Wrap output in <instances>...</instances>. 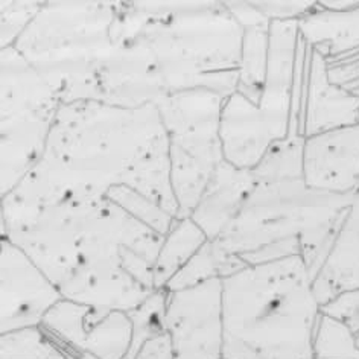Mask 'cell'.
I'll use <instances>...</instances> for the list:
<instances>
[{
	"label": "cell",
	"instance_id": "obj_13",
	"mask_svg": "<svg viewBox=\"0 0 359 359\" xmlns=\"http://www.w3.org/2000/svg\"><path fill=\"white\" fill-rule=\"evenodd\" d=\"M0 334L40 326L48 312L65 297L20 247L6 238L0 241Z\"/></svg>",
	"mask_w": 359,
	"mask_h": 359
},
{
	"label": "cell",
	"instance_id": "obj_4",
	"mask_svg": "<svg viewBox=\"0 0 359 359\" xmlns=\"http://www.w3.org/2000/svg\"><path fill=\"white\" fill-rule=\"evenodd\" d=\"M353 196L313 191L303 178L256 182L215 242L245 265L300 256L313 277Z\"/></svg>",
	"mask_w": 359,
	"mask_h": 359
},
{
	"label": "cell",
	"instance_id": "obj_1",
	"mask_svg": "<svg viewBox=\"0 0 359 359\" xmlns=\"http://www.w3.org/2000/svg\"><path fill=\"white\" fill-rule=\"evenodd\" d=\"M118 187L147 196L178 219L157 105L61 104L41 160L2 196L0 226L58 203L104 200Z\"/></svg>",
	"mask_w": 359,
	"mask_h": 359
},
{
	"label": "cell",
	"instance_id": "obj_27",
	"mask_svg": "<svg viewBox=\"0 0 359 359\" xmlns=\"http://www.w3.org/2000/svg\"><path fill=\"white\" fill-rule=\"evenodd\" d=\"M253 4L260 14L274 22H299L304 15L317 8L318 2L313 0H255Z\"/></svg>",
	"mask_w": 359,
	"mask_h": 359
},
{
	"label": "cell",
	"instance_id": "obj_21",
	"mask_svg": "<svg viewBox=\"0 0 359 359\" xmlns=\"http://www.w3.org/2000/svg\"><path fill=\"white\" fill-rule=\"evenodd\" d=\"M247 265L236 256L229 255L215 241H208L166 285L169 292L192 288L210 280H222L241 271Z\"/></svg>",
	"mask_w": 359,
	"mask_h": 359
},
{
	"label": "cell",
	"instance_id": "obj_15",
	"mask_svg": "<svg viewBox=\"0 0 359 359\" xmlns=\"http://www.w3.org/2000/svg\"><path fill=\"white\" fill-rule=\"evenodd\" d=\"M300 125L304 137L359 125V96L332 83L326 58L311 48L304 72Z\"/></svg>",
	"mask_w": 359,
	"mask_h": 359
},
{
	"label": "cell",
	"instance_id": "obj_25",
	"mask_svg": "<svg viewBox=\"0 0 359 359\" xmlns=\"http://www.w3.org/2000/svg\"><path fill=\"white\" fill-rule=\"evenodd\" d=\"M313 355L316 359H359V348L343 321L321 312L313 337Z\"/></svg>",
	"mask_w": 359,
	"mask_h": 359
},
{
	"label": "cell",
	"instance_id": "obj_30",
	"mask_svg": "<svg viewBox=\"0 0 359 359\" xmlns=\"http://www.w3.org/2000/svg\"><path fill=\"white\" fill-rule=\"evenodd\" d=\"M320 6L329 11L346 13L359 8V0H320Z\"/></svg>",
	"mask_w": 359,
	"mask_h": 359
},
{
	"label": "cell",
	"instance_id": "obj_28",
	"mask_svg": "<svg viewBox=\"0 0 359 359\" xmlns=\"http://www.w3.org/2000/svg\"><path fill=\"white\" fill-rule=\"evenodd\" d=\"M321 312L326 316L343 321L352 332L359 348V291H348L323 304Z\"/></svg>",
	"mask_w": 359,
	"mask_h": 359
},
{
	"label": "cell",
	"instance_id": "obj_24",
	"mask_svg": "<svg viewBox=\"0 0 359 359\" xmlns=\"http://www.w3.org/2000/svg\"><path fill=\"white\" fill-rule=\"evenodd\" d=\"M169 291L166 288L156 290L137 308L128 311L133 325V341L127 359H131L139 348L161 334H166V309Z\"/></svg>",
	"mask_w": 359,
	"mask_h": 359
},
{
	"label": "cell",
	"instance_id": "obj_18",
	"mask_svg": "<svg viewBox=\"0 0 359 359\" xmlns=\"http://www.w3.org/2000/svg\"><path fill=\"white\" fill-rule=\"evenodd\" d=\"M297 25L302 41L327 62L359 53V8L337 13L317 4Z\"/></svg>",
	"mask_w": 359,
	"mask_h": 359
},
{
	"label": "cell",
	"instance_id": "obj_29",
	"mask_svg": "<svg viewBox=\"0 0 359 359\" xmlns=\"http://www.w3.org/2000/svg\"><path fill=\"white\" fill-rule=\"evenodd\" d=\"M131 359H174L168 334L151 338Z\"/></svg>",
	"mask_w": 359,
	"mask_h": 359
},
{
	"label": "cell",
	"instance_id": "obj_19",
	"mask_svg": "<svg viewBox=\"0 0 359 359\" xmlns=\"http://www.w3.org/2000/svg\"><path fill=\"white\" fill-rule=\"evenodd\" d=\"M271 22L260 20L244 26L239 65V84L236 92L251 104H257L262 96L269 61V37Z\"/></svg>",
	"mask_w": 359,
	"mask_h": 359
},
{
	"label": "cell",
	"instance_id": "obj_9",
	"mask_svg": "<svg viewBox=\"0 0 359 359\" xmlns=\"http://www.w3.org/2000/svg\"><path fill=\"white\" fill-rule=\"evenodd\" d=\"M227 97L210 90H187L157 104L169 143L170 184L178 218H189L222 163L221 111Z\"/></svg>",
	"mask_w": 359,
	"mask_h": 359
},
{
	"label": "cell",
	"instance_id": "obj_17",
	"mask_svg": "<svg viewBox=\"0 0 359 359\" xmlns=\"http://www.w3.org/2000/svg\"><path fill=\"white\" fill-rule=\"evenodd\" d=\"M255 186L253 170L236 168L224 160L215 170L208 189L189 218L196 222L209 241L218 239Z\"/></svg>",
	"mask_w": 359,
	"mask_h": 359
},
{
	"label": "cell",
	"instance_id": "obj_16",
	"mask_svg": "<svg viewBox=\"0 0 359 359\" xmlns=\"http://www.w3.org/2000/svg\"><path fill=\"white\" fill-rule=\"evenodd\" d=\"M320 306L348 291H359V191L329 247L323 264L312 277Z\"/></svg>",
	"mask_w": 359,
	"mask_h": 359
},
{
	"label": "cell",
	"instance_id": "obj_3",
	"mask_svg": "<svg viewBox=\"0 0 359 359\" xmlns=\"http://www.w3.org/2000/svg\"><path fill=\"white\" fill-rule=\"evenodd\" d=\"M321 306L300 256L222 279L224 359H316Z\"/></svg>",
	"mask_w": 359,
	"mask_h": 359
},
{
	"label": "cell",
	"instance_id": "obj_2",
	"mask_svg": "<svg viewBox=\"0 0 359 359\" xmlns=\"http://www.w3.org/2000/svg\"><path fill=\"white\" fill-rule=\"evenodd\" d=\"M0 230L66 300L128 312L156 291L165 236L109 198L48 205Z\"/></svg>",
	"mask_w": 359,
	"mask_h": 359
},
{
	"label": "cell",
	"instance_id": "obj_11",
	"mask_svg": "<svg viewBox=\"0 0 359 359\" xmlns=\"http://www.w3.org/2000/svg\"><path fill=\"white\" fill-rule=\"evenodd\" d=\"M41 326L69 359H127L131 348L133 325L123 311L62 299Z\"/></svg>",
	"mask_w": 359,
	"mask_h": 359
},
{
	"label": "cell",
	"instance_id": "obj_10",
	"mask_svg": "<svg viewBox=\"0 0 359 359\" xmlns=\"http://www.w3.org/2000/svg\"><path fill=\"white\" fill-rule=\"evenodd\" d=\"M101 102L140 109L166 96L154 53L143 37L130 2L119 4L114 44L100 78Z\"/></svg>",
	"mask_w": 359,
	"mask_h": 359
},
{
	"label": "cell",
	"instance_id": "obj_20",
	"mask_svg": "<svg viewBox=\"0 0 359 359\" xmlns=\"http://www.w3.org/2000/svg\"><path fill=\"white\" fill-rule=\"evenodd\" d=\"M209 238L192 218H178L166 233L154 269L156 290H163L170 279L195 256Z\"/></svg>",
	"mask_w": 359,
	"mask_h": 359
},
{
	"label": "cell",
	"instance_id": "obj_26",
	"mask_svg": "<svg viewBox=\"0 0 359 359\" xmlns=\"http://www.w3.org/2000/svg\"><path fill=\"white\" fill-rule=\"evenodd\" d=\"M44 2H10L2 0L0 2V46L2 49L14 46L20 35L28 28L35 15L40 13Z\"/></svg>",
	"mask_w": 359,
	"mask_h": 359
},
{
	"label": "cell",
	"instance_id": "obj_5",
	"mask_svg": "<svg viewBox=\"0 0 359 359\" xmlns=\"http://www.w3.org/2000/svg\"><path fill=\"white\" fill-rule=\"evenodd\" d=\"M154 53L166 96L238 90L244 28L224 2H130Z\"/></svg>",
	"mask_w": 359,
	"mask_h": 359
},
{
	"label": "cell",
	"instance_id": "obj_12",
	"mask_svg": "<svg viewBox=\"0 0 359 359\" xmlns=\"http://www.w3.org/2000/svg\"><path fill=\"white\" fill-rule=\"evenodd\" d=\"M166 334L174 359H224L222 280L169 292Z\"/></svg>",
	"mask_w": 359,
	"mask_h": 359
},
{
	"label": "cell",
	"instance_id": "obj_22",
	"mask_svg": "<svg viewBox=\"0 0 359 359\" xmlns=\"http://www.w3.org/2000/svg\"><path fill=\"white\" fill-rule=\"evenodd\" d=\"M304 136L300 123H291L288 137L277 142L251 169L256 182H282L303 178Z\"/></svg>",
	"mask_w": 359,
	"mask_h": 359
},
{
	"label": "cell",
	"instance_id": "obj_14",
	"mask_svg": "<svg viewBox=\"0 0 359 359\" xmlns=\"http://www.w3.org/2000/svg\"><path fill=\"white\" fill-rule=\"evenodd\" d=\"M303 182L335 195L359 191V125L304 137Z\"/></svg>",
	"mask_w": 359,
	"mask_h": 359
},
{
	"label": "cell",
	"instance_id": "obj_7",
	"mask_svg": "<svg viewBox=\"0 0 359 359\" xmlns=\"http://www.w3.org/2000/svg\"><path fill=\"white\" fill-rule=\"evenodd\" d=\"M268 74L262 96L251 104L235 92L222 104L224 157L236 168L253 169L277 142L288 137L294 111L299 53L297 22L271 23Z\"/></svg>",
	"mask_w": 359,
	"mask_h": 359
},
{
	"label": "cell",
	"instance_id": "obj_8",
	"mask_svg": "<svg viewBox=\"0 0 359 359\" xmlns=\"http://www.w3.org/2000/svg\"><path fill=\"white\" fill-rule=\"evenodd\" d=\"M0 198L41 160L61 102L14 46L0 50Z\"/></svg>",
	"mask_w": 359,
	"mask_h": 359
},
{
	"label": "cell",
	"instance_id": "obj_6",
	"mask_svg": "<svg viewBox=\"0 0 359 359\" xmlns=\"http://www.w3.org/2000/svg\"><path fill=\"white\" fill-rule=\"evenodd\" d=\"M121 2H44L14 43L61 104L100 101Z\"/></svg>",
	"mask_w": 359,
	"mask_h": 359
},
{
	"label": "cell",
	"instance_id": "obj_23",
	"mask_svg": "<svg viewBox=\"0 0 359 359\" xmlns=\"http://www.w3.org/2000/svg\"><path fill=\"white\" fill-rule=\"evenodd\" d=\"M0 359H69L43 326L0 334Z\"/></svg>",
	"mask_w": 359,
	"mask_h": 359
}]
</instances>
